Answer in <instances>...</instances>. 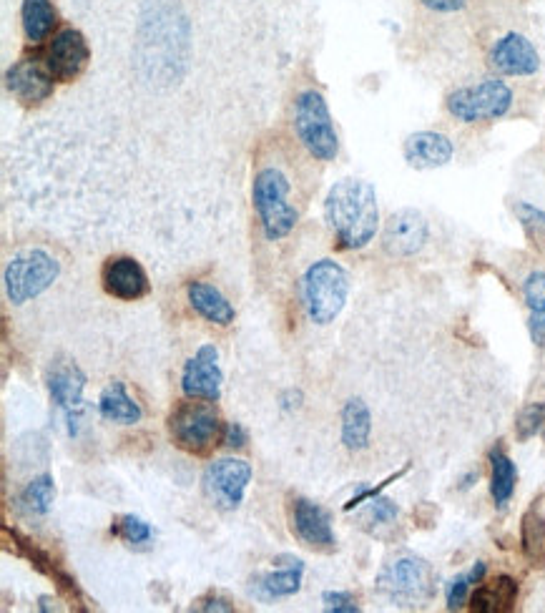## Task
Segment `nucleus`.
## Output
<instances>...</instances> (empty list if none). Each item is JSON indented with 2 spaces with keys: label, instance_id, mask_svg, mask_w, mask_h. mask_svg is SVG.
Wrapping results in <instances>:
<instances>
[{
  "label": "nucleus",
  "instance_id": "1",
  "mask_svg": "<svg viewBox=\"0 0 545 613\" xmlns=\"http://www.w3.org/2000/svg\"><path fill=\"white\" fill-rule=\"evenodd\" d=\"M324 222L340 252H360L380 232L377 191L365 179H342L327 191Z\"/></svg>",
  "mask_w": 545,
  "mask_h": 613
},
{
  "label": "nucleus",
  "instance_id": "2",
  "mask_svg": "<svg viewBox=\"0 0 545 613\" xmlns=\"http://www.w3.org/2000/svg\"><path fill=\"white\" fill-rule=\"evenodd\" d=\"M292 196L294 184L289 171L277 161H262L252 179V207L267 242H282L297 229L302 209Z\"/></svg>",
  "mask_w": 545,
  "mask_h": 613
},
{
  "label": "nucleus",
  "instance_id": "3",
  "mask_svg": "<svg viewBox=\"0 0 545 613\" xmlns=\"http://www.w3.org/2000/svg\"><path fill=\"white\" fill-rule=\"evenodd\" d=\"M292 131L307 156L319 164H330L340 156V134L330 114L327 98L317 88H302L292 101Z\"/></svg>",
  "mask_w": 545,
  "mask_h": 613
},
{
  "label": "nucleus",
  "instance_id": "4",
  "mask_svg": "<svg viewBox=\"0 0 545 613\" xmlns=\"http://www.w3.org/2000/svg\"><path fill=\"white\" fill-rule=\"evenodd\" d=\"M350 297V274L335 259L324 257L309 264L302 277V304L309 322L330 325L345 310Z\"/></svg>",
  "mask_w": 545,
  "mask_h": 613
},
{
  "label": "nucleus",
  "instance_id": "5",
  "mask_svg": "<svg viewBox=\"0 0 545 613\" xmlns=\"http://www.w3.org/2000/svg\"><path fill=\"white\" fill-rule=\"evenodd\" d=\"M515 104V93L500 76L483 78L478 83H468L445 98V109L460 124H488V121H500L510 114Z\"/></svg>",
  "mask_w": 545,
  "mask_h": 613
},
{
  "label": "nucleus",
  "instance_id": "6",
  "mask_svg": "<svg viewBox=\"0 0 545 613\" xmlns=\"http://www.w3.org/2000/svg\"><path fill=\"white\" fill-rule=\"evenodd\" d=\"M58 277H61V262L46 249L28 247L8 259L3 269V287L11 304L21 307L51 289Z\"/></svg>",
  "mask_w": 545,
  "mask_h": 613
},
{
  "label": "nucleus",
  "instance_id": "7",
  "mask_svg": "<svg viewBox=\"0 0 545 613\" xmlns=\"http://www.w3.org/2000/svg\"><path fill=\"white\" fill-rule=\"evenodd\" d=\"M377 591L397 606H422L435 596L432 568L415 556L395 558L377 576Z\"/></svg>",
  "mask_w": 545,
  "mask_h": 613
},
{
  "label": "nucleus",
  "instance_id": "8",
  "mask_svg": "<svg viewBox=\"0 0 545 613\" xmlns=\"http://www.w3.org/2000/svg\"><path fill=\"white\" fill-rule=\"evenodd\" d=\"M169 433L186 453L206 455L222 440L224 425L211 402H181L169 415Z\"/></svg>",
  "mask_w": 545,
  "mask_h": 613
},
{
  "label": "nucleus",
  "instance_id": "9",
  "mask_svg": "<svg viewBox=\"0 0 545 613\" xmlns=\"http://www.w3.org/2000/svg\"><path fill=\"white\" fill-rule=\"evenodd\" d=\"M43 61H46L56 83H73L86 73L88 63H91V46L78 28L63 26L46 43Z\"/></svg>",
  "mask_w": 545,
  "mask_h": 613
},
{
  "label": "nucleus",
  "instance_id": "10",
  "mask_svg": "<svg viewBox=\"0 0 545 613\" xmlns=\"http://www.w3.org/2000/svg\"><path fill=\"white\" fill-rule=\"evenodd\" d=\"M48 392H51V400L56 402V407L63 413L66 420V428L71 438H76L78 428H81V415L86 410L83 405V387H86V375H83L81 367L76 362H53V367L48 370Z\"/></svg>",
  "mask_w": 545,
  "mask_h": 613
},
{
  "label": "nucleus",
  "instance_id": "11",
  "mask_svg": "<svg viewBox=\"0 0 545 613\" xmlns=\"http://www.w3.org/2000/svg\"><path fill=\"white\" fill-rule=\"evenodd\" d=\"M6 88L18 104L26 109L43 106L56 93V78L48 71L46 61L38 56H23L6 71Z\"/></svg>",
  "mask_w": 545,
  "mask_h": 613
},
{
  "label": "nucleus",
  "instance_id": "12",
  "mask_svg": "<svg viewBox=\"0 0 545 613\" xmlns=\"http://www.w3.org/2000/svg\"><path fill=\"white\" fill-rule=\"evenodd\" d=\"M252 465L242 458H219L209 463L204 473V485L209 498L222 510H237L244 503Z\"/></svg>",
  "mask_w": 545,
  "mask_h": 613
},
{
  "label": "nucleus",
  "instance_id": "13",
  "mask_svg": "<svg viewBox=\"0 0 545 613\" xmlns=\"http://www.w3.org/2000/svg\"><path fill=\"white\" fill-rule=\"evenodd\" d=\"M488 63L500 76L528 78L540 71V53L528 36L518 31H505L490 46Z\"/></svg>",
  "mask_w": 545,
  "mask_h": 613
},
{
  "label": "nucleus",
  "instance_id": "14",
  "mask_svg": "<svg viewBox=\"0 0 545 613\" xmlns=\"http://www.w3.org/2000/svg\"><path fill=\"white\" fill-rule=\"evenodd\" d=\"M427 239H430V227L417 209H400L387 219L382 229V249L392 259L415 257L425 249Z\"/></svg>",
  "mask_w": 545,
  "mask_h": 613
},
{
  "label": "nucleus",
  "instance_id": "15",
  "mask_svg": "<svg viewBox=\"0 0 545 613\" xmlns=\"http://www.w3.org/2000/svg\"><path fill=\"white\" fill-rule=\"evenodd\" d=\"M224 375L219 367V352L214 345H201L196 355L184 365L181 390L189 400L216 402L222 397Z\"/></svg>",
  "mask_w": 545,
  "mask_h": 613
},
{
  "label": "nucleus",
  "instance_id": "16",
  "mask_svg": "<svg viewBox=\"0 0 545 613\" xmlns=\"http://www.w3.org/2000/svg\"><path fill=\"white\" fill-rule=\"evenodd\" d=\"M101 284L108 297L121 299V302H136V299H144L151 292L149 274L141 267L139 259L129 257V254L108 257L103 262Z\"/></svg>",
  "mask_w": 545,
  "mask_h": 613
},
{
  "label": "nucleus",
  "instance_id": "17",
  "mask_svg": "<svg viewBox=\"0 0 545 613\" xmlns=\"http://www.w3.org/2000/svg\"><path fill=\"white\" fill-rule=\"evenodd\" d=\"M402 156L412 169L430 171L448 166L455 156V146L448 136L438 131H415L402 144Z\"/></svg>",
  "mask_w": 545,
  "mask_h": 613
},
{
  "label": "nucleus",
  "instance_id": "18",
  "mask_svg": "<svg viewBox=\"0 0 545 613\" xmlns=\"http://www.w3.org/2000/svg\"><path fill=\"white\" fill-rule=\"evenodd\" d=\"M294 531L307 546L330 551L337 546L335 531H332V518L322 505L312 503L307 498L294 500Z\"/></svg>",
  "mask_w": 545,
  "mask_h": 613
},
{
  "label": "nucleus",
  "instance_id": "19",
  "mask_svg": "<svg viewBox=\"0 0 545 613\" xmlns=\"http://www.w3.org/2000/svg\"><path fill=\"white\" fill-rule=\"evenodd\" d=\"M186 299H189L191 310L199 317H204L206 322H211V325L229 327L234 322V317H237L234 304L224 297L222 289L209 282L194 279V282L186 284Z\"/></svg>",
  "mask_w": 545,
  "mask_h": 613
},
{
  "label": "nucleus",
  "instance_id": "20",
  "mask_svg": "<svg viewBox=\"0 0 545 613\" xmlns=\"http://www.w3.org/2000/svg\"><path fill=\"white\" fill-rule=\"evenodd\" d=\"M277 568L279 571L264 573V576L254 578L252 591L257 593L259 598H267V601H272V598H287L294 596V593L302 588L304 563L299 561V558L279 556Z\"/></svg>",
  "mask_w": 545,
  "mask_h": 613
},
{
  "label": "nucleus",
  "instance_id": "21",
  "mask_svg": "<svg viewBox=\"0 0 545 613\" xmlns=\"http://www.w3.org/2000/svg\"><path fill=\"white\" fill-rule=\"evenodd\" d=\"M21 31L28 46H43L58 31V8L53 0H21Z\"/></svg>",
  "mask_w": 545,
  "mask_h": 613
},
{
  "label": "nucleus",
  "instance_id": "22",
  "mask_svg": "<svg viewBox=\"0 0 545 613\" xmlns=\"http://www.w3.org/2000/svg\"><path fill=\"white\" fill-rule=\"evenodd\" d=\"M98 415L108 423L119 425H136L144 418L139 402L129 395L126 385L121 380H114L98 397Z\"/></svg>",
  "mask_w": 545,
  "mask_h": 613
},
{
  "label": "nucleus",
  "instance_id": "23",
  "mask_svg": "<svg viewBox=\"0 0 545 613\" xmlns=\"http://www.w3.org/2000/svg\"><path fill=\"white\" fill-rule=\"evenodd\" d=\"M518 601V583L510 576H498L495 581L475 586L470 593V608L478 613H503L513 611Z\"/></svg>",
  "mask_w": 545,
  "mask_h": 613
},
{
  "label": "nucleus",
  "instance_id": "24",
  "mask_svg": "<svg viewBox=\"0 0 545 613\" xmlns=\"http://www.w3.org/2000/svg\"><path fill=\"white\" fill-rule=\"evenodd\" d=\"M372 435V415L370 407L360 400L352 397L342 407V445L352 453H360L370 445Z\"/></svg>",
  "mask_w": 545,
  "mask_h": 613
},
{
  "label": "nucleus",
  "instance_id": "25",
  "mask_svg": "<svg viewBox=\"0 0 545 613\" xmlns=\"http://www.w3.org/2000/svg\"><path fill=\"white\" fill-rule=\"evenodd\" d=\"M523 299L528 307L530 340L545 347V272L535 269L523 279Z\"/></svg>",
  "mask_w": 545,
  "mask_h": 613
},
{
  "label": "nucleus",
  "instance_id": "26",
  "mask_svg": "<svg viewBox=\"0 0 545 613\" xmlns=\"http://www.w3.org/2000/svg\"><path fill=\"white\" fill-rule=\"evenodd\" d=\"M490 495H493L495 505L505 508L515 493V483H518V468L513 460L505 455V450L495 448L490 450Z\"/></svg>",
  "mask_w": 545,
  "mask_h": 613
},
{
  "label": "nucleus",
  "instance_id": "27",
  "mask_svg": "<svg viewBox=\"0 0 545 613\" xmlns=\"http://www.w3.org/2000/svg\"><path fill=\"white\" fill-rule=\"evenodd\" d=\"M520 546L530 566L545 568V518L538 508H530L520 523Z\"/></svg>",
  "mask_w": 545,
  "mask_h": 613
},
{
  "label": "nucleus",
  "instance_id": "28",
  "mask_svg": "<svg viewBox=\"0 0 545 613\" xmlns=\"http://www.w3.org/2000/svg\"><path fill=\"white\" fill-rule=\"evenodd\" d=\"M56 500V480L53 475H38L18 495V508L26 516H46Z\"/></svg>",
  "mask_w": 545,
  "mask_h": 613
},
{
  "label": "nucleus",
  "instance_id": "29",
  "mask_svg": "<svg viewBox=\"0 0 545 613\" xmlns=\"http://www.w3.org/2000/svg\"><path fill=\"white\" fill-rule=\"evenodd\" d=\"M485 571H488V566H485L483 561H478L473 568H470L468 573H463V576L453 578V581L448 583V591H445V601H448L450 611H458V608H463L465 603L470 601V591H473L475 586H480V583H483Z\"/></svg>",
  "mask_w": 545,
  "mask_h": 613
},
{
  "label": "nucleus",
  "instance_id": "30",
  "mask_svg": "<svg viewBox=\"0 0 545 613\" xmlns=\"http://www.w3.org/2000/svg\"><path fill=\"white\" fill-rule=\"evenodd\" d=\"M513 214L523 227L525 237L538 247H545V212L530 201H513Z\"/></svg>",
  "mask_w": 545,
  "mask_h": 613
},
{
  "label": "nucleus",
  "instance_id": "31",
  "mask_svg": "<svg viewBox=\"0 0 545 613\" xmlns=\"http://www.w3.org/2000/svg\"><path fill=\"white\" fill-rule=\"evenodd\" d=\"M515 433H518L520 443L535 438V435H540V438L545 440V402H530V405H525L523 410H520L518 423H515Z\"/></svg>",
  "mask_w": 545,
  "mask_h": 613
},
{
  "label": "nucleus",
  "instance_id": "32",
  "mask_svg": "<svg viewBox=\"0 0 545 613\" xmlns=\"http://www.w3.org/2000/svg\"><path fill=\"white\" fill-rule=\"evenodd\" d=\"M111 533L134 548L146 546V543H151V538H154V531H151L149 523L136 516H121L119 521L111 526Z\"/></svg>",
  "mask_w": 545,
  "mask_h": 613
},
{
  "label": "nucleus",
  "instance_id": "33",
  "mask_svg": "<svg viewBox=\"0 0 545 613\" xmlns=\"http://www.w3.org/2000/svg\"><path fill=\"white\" fill-rule=\"evenodd\" d=\"M397 516H400V508L390 498H382V495H375L370 508H367V521L375 523V526H390V523L397 521Z\"/></svg>",
  "mask_w": 545,
  "mask_h": 613
},
{
  "label": "nucleus",
  "instance_id": "34",
  "mask_svg": "<svg viewBox=\"0 0 545 613\" xmlns=\"http://www.w3.org/2000/svg\"><path fill=\"white\" fill-rule=\"evenodd\" d=\"M322 603H324V611H330V613H357L360 611L355 596L347 591H327L322 596Z\"/></svg>",
  "mask_w": 545,
  "mask_h": 613
},
{
  "label": "nucleus",
  "instance_id": "35",
  "mask_svg": "<svg viewBox=\"0 0 545 613\" xmlns=\"http://www.w3.org/2000/svg\"><path fill=\"white\" fill-rule=\"evenodd\" d=\"M422 8L430 13H440V16H453L468 8V0H417Z\"/></svg>",
  "mask_w": 545,
  "mask_h": 613
},
{
  "label": "nucleus",
  "instance_id": "36",
  "mask_svg": "<svg viewBox=\"0 0 545 613\" xmlns=\"http://www.w3.org/2000/svg\"><path fill=\"white\" fill-rule=\"evenodd\" d=\"M247 440H249L247 430H244L242 425H239V423H227V425H224L222 445H227L229 450H239V448H244V445H247Z\"/></svg>",
  "mask_w": 545,
  "mask_h": 613
},
{
  "label": "nucleus",
  "instance_id": "37",
  "mask_svg": "<svg viewBox=\"0 0 545 613\" xmlns=\"http://www.w3.org/2000/svg\"><path fill=\"white\" fill-rule=\"evenodd\" d=\"M196 611H234V606L222 596H206L204 601H199Z\"/></svg>",
  "mask_w": 545,
  "mask_h": 613
},
{
  "label": "nucleus",
  "instance_id": "38",
  "mask_svg": "<svg viewBox=\"0 0 545 613\" xmlns=\"http://www.w3.org/2000/svg\"><path fill=\"white\" fill-rule=\"evenodd\" d=\"M473 480H478V473H470L468 478L463 480V488H470V485H473Z\"/></svg>",
  "mask_w": 545,
  "mask_h": 613
}]
</instances>
